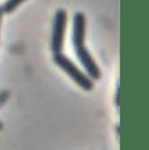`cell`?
Returning a JSON list of instances; mask_svg holds the SVG:
<instances>
[{
	"label": "cell",
	"instance_id": "277c9868",
	"mask_svg": "<svg viewBox=\"0 0 149 150\" xmlns=\"http://www.w3.org/2000/svg\"><path fill=\"white\" fill-rule=\"evenodd\" d=\"M24 1H25V0H7L1 7L3 13H12L13 11H15L20 4H23Z\"/></svg>",
	"mask_w": 149,
	"mask_h": 150
},
{
	"label": "cell",
	"instance_id": "3957f363",
	"mask_svg": "<svg viewBox=\"0 0 149 150\" xmlns=\"http://www.w3.org/2000/svg\"><path fill=\"white\" fill-rule=\"evenodd\" d=\"M66 24H67V13L65 9H58L54 15V20H53L52 40H50V47L54 54L62 52Z\"/></svg>",
	"mask_w": 149,
	"mask_h": 150
},
{
	"label": "cell",
	"instance_id": "8992f818",
	"mask_svg": "<svg viewBox=\"0 0 149 150\" xmlns=\"http://www.w3.org/2000/svg\"><path fill=\"white\" fill-rule=\"evenodd\" d=\"M1 16H3V11H1V7H0V23H1Z\"/></svg>",
	"mask_w": 149,
	"mask_h": 150
},
{
	"label": "cell",
	"instance_id": "6da1fadb",
	"mask_svg": "<svg viewBox=\"0 0 149 150\" xmlns=\"http://www.w3.org/2000/svg\"><path fill=\"white\" fill-rule=\"evenodd\" d=\"M84 34H86V17L82 12H77L73 17V32H71V42L74 46L77 58L83 66L87 76L90 79H99L100 70L92 55L84 46Z\"/></svg>",
	"mask_w": 149,
	"mask_h": 150
},
{
	"label": "cell",
	"instance_id": "7a4b0ae2",
	"mask_svg": "<svg viewBox=\"0 0 149 150\" xmlns=\"http://www.w3.org/2000/svg\"><path fill=\"white\" fill-rule=\"evenodd\" d=\"M53 59H54L55 65L60 69H62L81 88H83V90H86V91L92 90V87H94L92 79H90V78L87 76V74H84L83 71L79 70L78 66H75V63H74L70 58H67L65 54H62V52L55 53V54L53 55Z\"/></svg>",
	"mask_w": 149,
	"mask_h": 150
},
{
	"label": "cell",
	"instance_id": "5b68a950",
	"mask_svg": "<svg viewBox=\"0 0 149 150\" xmlns=\"http://www.w3.org/2000/svg\"><path fill=\"white\" fill-rule=\"evenodd\" d=\"M5 96H7V92H4V93H1V95H0V105H1V104L5 101V99H7Z\"/></svg>",
	"mask_w": 149,
	"mask_h": 150
},
{
	"label": "cell",
	"instance_id": "52a82bcc",
	"mask_svg": "<svg viewBox=\"0 0 149 150\" xmlns=\"http://www.w3.org/2000/svg\"><path fill=\"white\" fill-rule=\"evenodd\" d=\"M1 128H3V125H1V122H0V129H1Z\"/></svg>",
	"mask_w": 149,
	"mask_h": 150
}]
</instances>
